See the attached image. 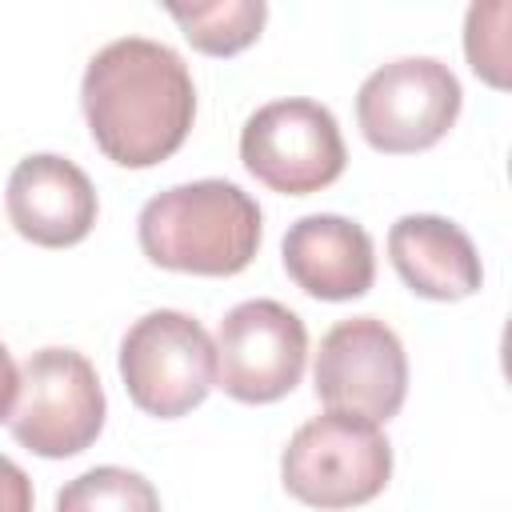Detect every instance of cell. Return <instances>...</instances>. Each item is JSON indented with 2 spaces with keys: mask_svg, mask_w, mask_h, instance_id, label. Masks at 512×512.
Here are the masks:
<instances>
[{
  "mask_svg": "<svg viewBox=\"0 0 512 512\" xmlns=\"http://www.w3.org/2000/svg\"><path fill=\"white\" fill-rule=\"evenodd\" d=\"M80 104L96 148L120 168L168 160L192 132L196 84L180 52L148 36L104 44L80 80Z\"/></svg>",
  "mask_w": 512,
  "mask_h": 512,
  "instance_id": "1",
  "label": "cell"
},
{
  "mask_svg": "<svg viewBox=\"0 0 512 512\" xmlns=\"http://www.w3.org/2000/svg\"><path fill=\"white\" fill-rule=\"evenodd\" d=\"M260 204L232 180L164 188L140 208V252L168 272L236 276L252 264L264 224Z\"/></svg>",
  "mask_w": 512,
  "mask_h": 512,
  "instance_id": "2",
  "label": "cell"
},
{
  "mask_svg": "<svg viewBox=\"0 0 512 512\" xmlns=\"http://www.w3.org/2000/svg\"><path fill=\"white\" fill-rule=\"evenodd\" d=\"M392 476V444L380 424L324 412L300 424L280 456L288 496L308 508H356L376 500Z\"/></svg>",
  "mask_w": 512,
  "mask_h": 512,
  "instance_id": "3",
  "label": "cell"
},
{
  "mask_svg": "<svg viewBox=\"0 0 512 512\" xmlns=\"http://www.w3.org/2000/svg\"><path fill=\"white\" fill-rule=\"evenodd\" d=\"M120 380L156 420L188 416L216 388V348L200 320L176 308L140 316L120 340Z\"/></svg>",
  "mask_w": 512,
  "mask_h": 512,
  "instance_id": "4",
  "label": "cell"
},
{
  "mask_svg": "<svg viewBox=\"0 0 512 512\" xmlns=\"http://www.w3.org/2000/svg\"><path fill=\"white\" fill-rule=\"evenodd\" d=\"M16 444L44 460H64L96 444L104 428V388L96 364L76 348H40L20 368V396L8 416Z\"/></svg>",
  "mask_w": 512,
  "mask_h": 512,
  "instance_id": "5",
  "label": "cell"
},
{
  "mask_svg": "<svg viewBox=\"0 0 512 512\" xmlns=\"http://www.w3.org/2000/svg\"><path fill=\"white\" fill-rule=\"evenodd\" d=\"M464 104L460 80L436 56H400L380 64L356 92L360 136L388 156L440 144Z\"/></svg>",
  "mask_w": 512,
  "mask_h": 512,
  "instance_id": "6",
  "label": "cell"
},
{
  "mask_svg": "<svg viewBox=\"0 0 512 512\" xmlns=\"http://www.w3.org/2000/svg\"><path fill=\"white\" fill-rule=\"evenodd\" d=\"M244 168L284 196H308L340 180L348 152L336 116L304 96L256 108L240 128Z\"/></svg>",
  "mask_w": 512,
  "mask_h": 512,
  "instance_id": "7",
  "label": "cell"
},
{
  "mask_svg": "<svg viewBox=\"0 0 512 512\" xmlns=\"http://www.w3.org/2000/svg\"><path fill=\"white\" fill-rule=\"evenodd\" d=\"M312 380L328 412L380 424L392 420L408 396V356L384 320L352 316L324 332Z\"/></svg>",
  "mask_w": 512,
  "mask_h": 512,
  "instance_id": "8",
  "label": "cell"
},
{
  "mask_svg": "<svg viewBox=\"0 0 512 512\" xmlns=\"http://www.w3.org/2000/svg\"><path fill=\"white\" fill-rule=\"evenodd\" d=\"M216 388L240 404L288 396L308 360V328L280 300H244L216 328Z\"/></svg>",
  "mask_w": 512,
  "mask_h": 512,
  "instance_id": "9",
  "label": "cell"
},
{
  "mask_svg": "<svg viewBox=\"0 0 512 512\" xmlns=\"http://www.w3.org/2000/svg\"><path fill=\"white\" fill-rule=\"evenodd\" d=\"M4 208L24 240L40 248H72L92 232L100 200L80 164L56 152H36L12 168Z\"/></svg>",
  "mask_w": 512,
  "mask_h": 512,
  "instance_id": "10",
  "label": "cell"
},
{
  "mask_svg": "<svg viewBox=\"0 0 512 512\" xmlns=\"http://www.w3.org/2000/svg\"><path fill=\"white\" fill-rule=\"evenodd\" d=\"M280 260L292 284L316 300H356L376 280L372 236L336 212L300 216L284 232Z\"/></svg>",
  "mask_w": 512,
  "mask_h": 512,
  "instance_id": "11",
  "label": "cell"
},
{
  "mask_svg": "<svg viewBox=\"0 0 512 512\" xmlns=\"http://www.w3.org/2000/svg\"><path fill=\"white\" fill-rule=\"evenodd\" d=\"M388 256L400 280L424 300H464L484 284L472 236L448 216H400L388 228Z\"/></svg>",
  "mask_w": 512,
  "mask_h": 512,
  "instance_id": "12",
  "label": "cell"
},
{
  "mask_svg": "<svg viewBox=\"0 0 512 512\" xmlns=\"http://www.w3.org/2000/svg\"><path fill=\"white\" fill-rule=\"evenodd\" d=\"M184 40L204 56H236L256 44L268 4L264 0H212V4H164Z\"/></svg>",
  "mask_w": 512,
  "mask_h": 512,
  "instance_id": "13",
  "label": "cell"
},
{
  "mask_svg": "<svg viewBox=\"0 0 512 512\" xmlns=\"http://www.w3.org/2000/svg\"><path fill=\"white\" fill-rule=\"evenodd\" d=\"M56 512H160V492L132 468L100 464L56 492Z\"/></svg>",
  "mask_w": 512,
  "mask_h": 512,
  "instance_id": "14",
  "label": "cell"
},
{
  "mask_svg": "<svg viewBox=\"0 0 512 512\" xmlns=\"http://www.w3.org/2000/svg\"><path fill=\"white\" fill-rule=\"evenodd\" d=\"M508 16L512 4L492 0V4H472L464 20V56L472 72L492 88H508Z\"/></svg>",
  "mask_w": 512,
  "mask_h": 512,
  "instance_id": "15",
  "label": "cell"
},
{
  "mask_svg": "<svg viewBox=\"0 0 512 512\" xmlns=\"http://www.w3.org/2000/svg\"><path fill=\"white\" fill-rule=\"evenodd\" d=\"M32 500L36 496L28 472L16 460L0 456V512H32Z\"/></svg>",
  "mask_w": 512,
  "mask_h": 512,
  "instance_id": "16",
  "label": "cell"
},
{
  "mask_svg": "<svg viewBox=\"0 0 512 512\" xmlns=\"http://www.w3.org/2000/svg\"><path fill=\"white\" fill-rule=\"evenodd\" d=\"M16 396H20V368H16L12 352L0 344V420H8V416H12Z\"/></svg>",
  "mask_w": 512,
  "mask_h": 512,
  "instance_id": "17",
  "label": "cell"
}]
</instances>
